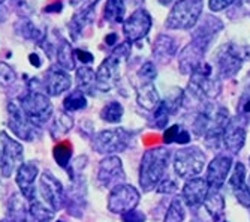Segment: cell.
I'll return each instance as SVG.
<instances>
[{"mask_svg": "<svg viewBox=\"0 0 250 222\" xmlns=\"http://www.w3.org/2000/svg\"><path fill=\"white\" fill-rule=\"evenodd\" d=\"M168 161L169 152L164 147H156L144 153L140 167V185L143 191L148 192L157 188V185L165 177Z\"/></svg>", "mask_w": 250, "mask_h": 222, "instance_id": "cell-1", "label": "cell"}, {"mask_svg": "<svg viewBox=\"0 0 250 222\" xmlns=\"http://www.w3.org/2000/svg\"><path fill=\"white\" fill-rule=\"evenodd\" d=\"M130 54V44L125 42L112 51L96 71V90L108 92L120 81L123 65Z\"/></svg>", "mask_w": 250, "mask_h": 222, "instance_id": "cell-2", "label": "cell"}, {"mask_svg": "<svg viewBox=\"0 0 250 222\" xmlns=\"http://www.w3.org/2000/svg\"><path fill=\"white\" fill-rule=\"evenodd\" d=\"M202 8L204 0H177L165 21V26L168 29L189 30L199 21Z\"/></svg>", "mask_w": 250, "mask_h": 222, "instance_id": "cell-3", "label": "cell"}, {"mask_svg": "<svg viewBox=\"0 0 250 222\" xmlns=\"http://www.w3.org/2000/svg\"><path fill=\"white\" fill-rule=\"evenodd\" d=\"M20 104L29 120L36 126L45 125L53 116V105L48 95L39 90H29L24 96L20 98Z\"/></svg>", "mask_w": 250, "mask_h": 222, "instance_id": "cell-4", "label": "cell"}, {"mask_svg": "<svg viewBox=\"0 0 250 222\" xmlns=\"http://www.w3.org/2000/svg\"><path fill=\"white\" fill-rule=\"evenodd\" d=\"M206 153H202L199 147H185L175 152L174 156V170L175 174L181 179L198 176L202 168L206 167Z\"/></svg>", "mask_w": 250, "mask_h": 222, "instance_id": "cell-5", "label": "cell"}, {"mask_svg": "<svg viewBox=\"0 0 250 222\" xmlns=\"http://www.w3.org/2000/svg\"><path fill=\"white\" fill-rule=\"evenodd\" d=\"M189 90L193 96L202 98H216L220 90V80L213 78V68L207 63H201L192 72L189 81Z\"/></svg>", "mask_w": 250, "mask_h": 222, "instance_id": "cell-6", "label": "cell"}, {"mask_svg": "<svg viewBox=\"0 0 250 222\" xmlns=\"http://www.w3.org/2000/svg\"><path fill=\"white\" fill-rule=\"evenodd\" d=\"M22 159H24L22 146L9 137L5 131L0 132V174L3 177H11L17 173Z\"/></svg>", "mask_w": 250, "mask_h": 222, "instance_id": "cell-7", "label": "cell"}, {"mask_svg": "<svg viewBox=\"0 0 250 222\" xmlns=\"http://www.w3.org/2000/svg\"><path fill=\"white\" fill-rule=\"evenodd\" d=\"M250 59V48L241 47V45H225L219 50L216 62H217V69L220 77L229 78L234 77L240 69L244 60Z\"/></svg>", "mask_w": 250, "mask_h": 222, "instance_id": "cell-8", "label": "cell"}, {"mask_svg": "<svg viewBox=\"0 0 250 222\" xmlns=\"http://www.w3.org/2000/svg\"><path fill=\"white\" fill-rule=\"evenodd\" d=\"M8 125L20 140L33 141L41 135L39 126L33 125L29 120V117L21 108L20 101H11L8 104Z\"/></svg>", "mask_w": 250, "mask_h": 222, "instance_id": "cell-9", "label": "cell"}, {"mask_svg": "<svg viewBox=\"0 0 250 222\" xmlns=\"http://www.w3.org/2000/svg\"><path fill=\"white\" fill-rule=\"evenodd\" d=\"M130 134L126 129H106L101 131L93 140V149L101 155L125 152L129 146Z\"/></svg>", "mask_w": 250, "mask_h": 222, "instance_id": "cell-10", "label": "cell"}, {"mask_svg": "<svg viewBox=\"0 0 250 222\" xmlns=\"http://www.w3.org/2000/svg\"><path fill=\"white\" fill-rule=\"evenodd\" d=\"M39 191H41L43 203L47 204L53 212H59L63 209L64 189H63L62 182L53 173L43 171L39 176Z\"/></svg>", "mask_w": 250, "mask_h": 222, "instance_id": "cell-11", "label": "cell"}, {"mask_svg": "<svg viewBox=\"0 0 250 222\" xmlns=\"http://www.w3.org/2000/svg\"><path fill=\"white\" fill-rule=\"evenodd\" d=\"M140 203V192L132 185H119L112 188L108 195V210L111 213L123 215L133 210Z\"/></svg>", "mask_w": 250, "mask_h": 222, "instance_id": "cell-12", "label": "cell"}, {"mask_svg": "<svg viewBox=\"0 0 250 222\" xmlns=\"http://www.w3.org/2000/svg\"><path fill=\"white\" fill-rule=\"evenodd\" d=\"M151 24H153L151 17L146 9L140 8L133 14H130V17H127L123 21V32L127 39V44H133L146 38L151 29Z\"/></svg>", "mask_w": 250, "mask_h": 222, "instance_id": "cell-13", "label": "cell"}, {"mask_svg": "<svg viewBox=\"0 0 250 222\" xmlns=\"http://www.w3.org/2000/svg\"><path fill=\"white\" fill-rule=\"evenodd\" d=\"M126 179L122 159L119 156H106L101 161L99 171H98V180L104 188L112 189L119 185H123Z\"/></svg>", "mask_w": 250, "mask_h": 222, "instance_id": "cell-14", "label": "cell"}, {"mask_svg": "<svg viewBox=\"0 0 250 222\" xmlns=\"http://www.w3.org/2000/svg\"><path fill=\"white\" fill-rule=\"evenodd\" d=\"M38 174H39V167L36 162H22L15 173V182L20 188V192L29 203L36 200L35 182Z\"/></svg>", "mask_w": 250, "mask_h": 222, "instance_id": "cell-15", "label": "cell"}, {"mask_svg": "<svg viewBox=\"0 0 250 222\" xmlns=\"http://www.w3.org/2000/svg\"><path fill=\"white\" fill-rule=\"evenodd\" d=\"M43 86L48 96H59L63 92L69 90L72 86V78L69 72L60 68V66H53V68L48 69L47 75H45Z\"/></svg>", "mask_w": 250, "mask_h": 222, "instance_id": "cell-16", "label": "cell"}, {"mask_svg": "<svg viewBox=\"0 0 250 222\" xmlns=\"http://www.w3.org/2000/svg\"><path fill=\"white\" fill-rule=\"evenodd\" d=\"M232 167V159L231 156H226V155H219L216 156L207 168V182L208 186L214 191H217L225 182L226 177H228L229 171Z\"/></svg>", "mask_w": 250, "mask_h": 222, "instance_id": "cell-17", "label": "cell"}, {"mask_svg": "<svg viewBox=\"0 0 250 222\" xmlns=\"http://www.w3.org/2000/svg\"><path fill=\"white\" fill-rule=\"evenodd\" d=\"M223 29L222 21L216 17H206V20L202 21V24L195 30L193 33V44L198 45L204 53L207 51V48L210 47V44L213 41V38Z\"/></svg>", "mask_w": 250, "mask_h": 222, "instance_id": "cell-18", "label": "cell"}, {"mask_svg": "<svg viewBox=\"0 0 250 222\" xmlns=\"http://www.w3.org/2000/svg\"><path fill=\"white\" fill-rule=\"evenodd\" d=\"M210 192V186L207 179H201V177H195L186 182L183 188V200L189 207L201 206L206 201V198Z\"/></svg>", "mask_w": 250, "mask_h": 222, "instance_id": "cell-19", "label": "cell"}, {"mask_svg": "<svg viewBox=\"0 0 250 222\" xmlns=\"http://www.w3.org/2000/svg\"><path fill=\"white\" fill-rule=\"evenodd\" d=\"M229 186L232 188L238 203L244 207H250V192L246 183V167L241 162H237L234 167V173L229 179Z\"/></svg>", "mask_w": 250, "mask_h": 222, "instance_id": "cell-20", "label": "cell"}, {"mask_svg": "<svg viewBox=\"0 0 250 222\" xmlns=\"http://www.w3.org/2000/svg\"><path fill=\"white\" fill-rule=\"evenodd\" d=\"M222 143L231 153H238L246 143V129L235 120H231L223 132Z\"/></svg>", "mask_w": 250, "mask_h": 222, "instance_id": "cell-21", "label": "cell"}, {"mask_svg": "<svg viewBox=\"0 0 250 222\" xmlns=\"http://www.w3.org/2000/svg\"><path fill=\"white\" fill-rule=\"evenodd\" d=\"M15 32L18 35H21L22 38L35 41L38 44H42L45 39H47V33H45L43 29H41L39 26H36L32 20L29 18H21L15 23Z\"/></svg>", "mask_w": 250, "mask_h": 222, "instance_id": "cell-22", "label": "cell"}, {"mask_svg": "<svg viewBox=\"0 0 250 222\" xmlns=\"http://www.w3.org/2000/svg\"><path fill=\"white\" fill-rule=\"evenodd\" d=\"M154 56L159 62H169L177 51V45H175V41L171 36L167 35H161L157 36L156 42H154Z\"/></svg>", "mask_w": 250, "mask_h": 222, "instance_id": "cell-23", "label": "cell"}, {"mask_svg": "<svg viewBox=\"0 0 250 222\" xmlns=\"http://www.w3.org/2000/svg\"><path fill=\"white\" fill-rule=\"evenodd\" d=\"M136 101H138V104L146 110H156L157 105L161 104L157 89L154 87L153 83H147L140 87L138 95H136Z\"/></svg>", "mask_w": 250, "mask_h": 222, "instance_id": "cell-24", "label": "cell"}, {"mask_svg": "<svg viewBox=\"0 0 250 222\" xmlns=\"http://www.w3.org/2000/svg\"><path fill=\"white\" fill-rule=\"evenodd\" d=\"M77 84L81 92L93 93L96 90V72L88 66H81L77 69Z\"/></svg>", "mask_w": 250, "mask_h": 222, "instance_id": "cell-25", "label": "cell"}, {"mask_svg": "<svg viewBox=\"0 0 250 222\" xmlns=\"http://www.w3.org/2000/svg\"><path fill=\"white\" fill-rule=\"evenodd\" d=\"M74 126V119L69 116V113L66 111H59V113L54 116V120L51 123V137L53 138H59L64 134H67Z\"/></svg>", "mask_w": 250, "mask_h": 222, "instance_id": "cell-26", "label": "cell"}, {"mask_svg": "<svg viewBox=\"0 0 250 222\" xmlns=\"http://www.w3.org/2000/svg\"><path fill=\"white\" fill-rule=\"evenodd\" d=\"M75 51L72 50V45L67 41H62V44L57 47V63L60 68L64 71L75 69Z\"/></svg>", "mask_w": 250, "mask_h": 222, "instance_id": "cell-27", "label": "cell"}, {"mask_svg": "<svg viewBox=\"0 0 250 222\" xmlns=\"http://www.w3.org/2000/svg\"><path fill=\"white\" fill-rule=\"evenodd\" d=\"M125 0H106L104 17L108 23H123L125 21Z\"/></svg>", "mask_w": 250, "mask_h": 222, "instance_id": "cell-28", "label": "cell"}, {"mask_svg": "<svg viewBox=\"0 0 250 222\" xmlns=\"http://www.w3.org/2000/svg\"><path fill=\"white\" fill-rule=\"evenodd\" d=\"M204 207H206V210L213 216L214 221H217L220 216H223V212H225L223 195L217 191H213L211 194L208 192L206 201H204Z\"/></svg>", "mask_w": 250, "mask_h": 222, "instance_id": "cell-29", "label": "cell"}, {"mask_svg": "<svg viewBox=\"0 0 250 222\" xmlns=\"http://www.w3.org/2000/svg\"><path fill=\"white\" fill-rule=\"evenodd\" d=\"M85 107H87V98H85V93L81 92L80 89L71 92L63 101V108L66 113H74V111L84 110Z\"/></svg>", "mask_w": 250, "mask_h": 222, "instance_id": "cell-30", "label": "cell"}, {"mask_svg": "<svg viewBox=\"0 0 250 222\" xmlns=\"http://www.w3.org/2000/svg\"><path fill=\"white\" fill-rule=\"evenodd\" d=\"M164 141L167 144L171 143H178V144H188L190 141V134L180 125H174L171 128H168L164 134Z\"/></svg>", "mask_w": 250, "mask_h": 222, "instance_id": "cell-31", "label": "cell"}, {"mask_svg": "<svg viewBox=\"0 0 250 222\" xmlns=\"http://www.w3.org/2000/svg\"><path fill=\"white\" fill-rule=\"evenodd\" d=\"M123 105L120 102H109L101 111V119L108 123H119L123 119Z\"/></svg>", "mask_w": 250, "mask_h": 222, "instance_id": "cell-32", "label": "cell"}, {"mask_svg": "<svg viewBox=\"0 0 250 222\" xmlns=\"http://www.w3.org/2000/svg\"><path fill=\"white\" fill-rule=\"evenodd\" d=\"M29 215L38 222H48L53 219L54 212L50 207L45 206L43 203L38 201V198H36L29 204Z\"/></svg>", "mask_w": 250, "mask_h": 222, "instance_id": "cell-33", "label": "cell"}, {"mask_svg": "<svg viewBox=\"0 0 250 222\" xmlns=\"http://www.w3.org/2000/svg\"><path fill=\"white\" fill-rule=\"evenodd\" d=\"M53 156L62 168H67L72 158V144L67 141L59 143L53 150Z\"/></svg>", "mask_w": 250, "mask_h": 222, "instance_id": "cell-34", "label": "cell"}, {"mask_svg": "<svg viewBox=\"0 0 250 222\" xmlns=\"http://www.w3.org/2000/svg\"><path fill=\"white\" fill-rule=\"evenodd\" d=\"M185 216H186V209L183 204V200L174 198L165 215V222H183Z\"/></svg>", "mask_w": 250, "mask_h": 222, "instance_id": "cell-35", "label": "cell"}, {"mask_svg": "<svg viewBox=\"0 0 250 222\" xmlns=\"http://www.w3.org/2000/svg\"><path fill=\"white\" fill-rule=\"evenodd\" d=\"M172 111H174V108L171 107V104L168 101H164L157 105V108L154 110V123L159 129L167 126V123L169 120V114Z\"/></svg>", "mask_w": 250, "mask_h": 222, "instance_id": "cell-36", "label": "cell"}, {"mask_svg": "<svg viewBox=\"0 0 250 222\" xmlns=\"http://www.w3.org/2000/svg\"><path fill=\"white\" fill-rule=\"evenodd\" d=\"M237 120L243 123H250V87L241 95L237 105Z\"/></svg>", "mask_w": 250, "mask_h": 222, "instance_id": "cell-37", "label": "cell"}, {"mask_svg": "<svg viewBox=\"0 0 250 222\" xmlns=\"http://www.w3.org/2000/svg\"><path fill=\"white\" fill-rule=\"evenodd\" d=\"M17 80L15 71L5 62H0V86H11Z\"/></svg>", "mask_w": 250, "mask_h": 222, "instance_id": "cell-38", "label": "cell"}, {"mask_svg": "<svg viewBox=\"0 0 250 222\" xmlns=\"http://www.w3.org/2000/svg\"><path fill=\"white\" fill-rule=\"evenodd\" d=\"M156 75H157V72H156V68H154V63H151V62H146L141 66V69L138 71V78L141 80L143 84L153 83Z\"/></svg>", "mask_w": 250, "mask_h": 222, "instance_id": "cell-39", "label": "cell"}, {"mask_svg": "<svg viewBox=\"0 0 250 222\" xmlns=\"http://www.w3.org/2000/svg\"><path fill=\"white\" fill-rule=\"evenodd\" d=\"M178 188L175 179H172V177H164V179L161 180V183L157 185V192H161V194H172L175 192Z\"/></svg>", "mask_w": 250, "mask_h": 222, "instance_id": "cell-40", "label": "cell"}, {"mask_svg": "<svg viewBox=\"0 0 250 222\" xmlns=\"http://www.w3.org/2000/svg\"><path fill=\"white\" fill-rule=\"evenodd\" d=\"M237 2L238 0H210L208 6L213 12H219V11H223L225 8H229L231 5H234Z\"/></svg>", "mask_w": 250, "mask_h": 222, "instance_id": "cell-41", "label": "cell"}, {"mask_svg": "<svg viewBox=\"0 0 250 222\" xmlns=\"http://www.w3.org/2000/svg\"><path fill=\"white\" fill-rule=\"evenodd\" d=\"M122 221L123 222H146V215L143 212L138 210H130L122 215Z\"/></svg>", "mask_w": 250, "mask_h": 222, "instance_id": "cell-42", "label": "cell"}, {"mask_svg": "<svg viewBox=\"0 0 250 222\" xmlns=\"http://www.w3.org/2000/svg\"><path fill=\"white\" fill-rule=\"evenodd\" d=\"M75 57L83 63V65H88V63H92L95 60L93 54L92 53H88L85 50H75Z\"/></svg>", "mask_w": 250, "mask_h": 222, "instance_id": "cell-43", "label": "cell"}, {"mask_svg": "<svg viewBox=\"0 0 250 222\" xmlns=\"http://www.w3.org/2000/svg\"><path fill=\"white\" fill-rule=\"evenodd\" d=\"M63 9V3L62 2H56L53 5H48V6H45V12H48V14H57V12H62Z\"/></svg>", "mask_w": 250, "mask_h": 222, "instance_id": "cell-44", "label": "cell"}, {"mask_svg": "<svg viewBox=\"0 0 250 222\" xmlns=\"http://www.w3.org/2000/svg\"><path fill=\"white\" fill-rule=\"evenodd\" d=\"M29 60H30V63L35 66V68H41V66H42V60H41V57H39L38 54H35V53H32V54L29 56Z\"/></svg>", "mask_w": 250, "mask_h": 222, "instance_id": "cell-45", "label": "cell"}, {"mask_svg": "<svg viewBox=\"0 0 250 222\" xmlns=\"http://www.w3.org/2000/svg\"><path fill=\"white\" fill-rule=\"evenodd\" d=\"M105 41H106L108 45H114L116 41H117V35H116V33H111L109 36H106V38H105Z\"/></svg>", "mask_w": 250, "mask_h": 222, "instance_id": "cell-46", "label": "cell"}, {"mask_svg": "<svg viewBox=\"0 0 250 222\" xmlns=\"http://www.w3.org/2000/svg\"><path fill=\"white\" fill-rule=\"evenodd\" d=\"M6 17H8L6 9H5L3 6H0V23H3V21L6 20Z\"/></svg>", "mask_w": 250, "mask_h": 222, "instance_id": "cell-47", "label": "cell"}, {"mask_svg": "<svg viewBox=\"0 0 250 222\" xmlns=\"http://www.w3.org/2000/svg\"><path fill=\"white\" fill-rule=\"evenodd\" d=\"M172 2H174V0H159V3L164 5V6H169Z\"/></svg>", "mask_w": 250, "mask_h": 222, "instance_id": "cell-48", "label": "cell"}, {"mask_svg": "<svg viewBox=\"0 0 250 222\" xmlns=\"http://www.w3.org/2000/svg\"><path fill=\"white\" fill-rule=\"evenodd\" d=\"M125 2H127V3H132V5H138L140 2H143V0H125Z\"/></svg>", "mask_w": 250, "mask_h": 222, "instance_id": "cell-49", "label": "cell"}, {"mask_svg": "<svg viewBox=\"0 0 250 222\" xmlns=\"http://www.w3.org/2000/svg\"><path fill=\"white\" fill-rule=\"evenodd\" d=\"M80 2H81V0H71V3H72V5H78Z\"/></svg>", "mask_w": 250, "mask_h": 222, "instance_id": "cell-50", "label": "cell"}, {"mask_svg": "<svg viewBox=\"0 0 250 222\" xmlns=\"http://www.w3.org/2000/svg\"><path fill=\"white\" fill-rule=\"evenodd\" d=\"M0 222H17V221H14V219H2Z\"/></svg>", "mask_w": 250, "mask_h": 222, "instance_id": "cell-51", "label": "cell"}, {"mask_svg": "<svg viewBox=\"0 0 250 222\" xmlns=\"http://www.w3.org/2000/svg\"><path fill=\"white\" fill-rule=\"evenodd\" d=\"M247 188H249V192H250V176H249V180H247Z\"/></svg>", "mask_w": 250, "mask_h": 222, "instance_id": "cell-52", "label": "cell"}, {"mask_svg": "<svg viewBox=\"0 0 250 222\" xmlns=\"http://www.w3.org/2000/svg\"><path fill=\"white\" fill-rule=\"evenodd\" d=\"M57 222H63V221H57Z\"/></svg>", "mask_w": 250, "mask_h": 222, "instance_id": "cell-53", "label": "cell"}]
</instances>
